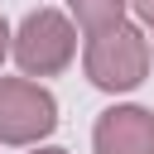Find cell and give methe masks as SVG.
<instances>
[{
    "mask_svg": "<svg viewBox=\"0 0 154 154\" xmlns=\"http://www.w3.org/2000/svg\"><path fill=\"white\" fill-rule=\"evenodd\" d=\"M96 154H154V111L149 106H111L91 125Z\"/></svg>",
    "mask_w": 154,
    "mask_h": 154,
    "instance_id": "277c9868",
    "label": "cell"
},
{
    "mask_svg": "<svg viewBox=\"0 0 154 154\" xmlns=\"http://www.w3.org/2000/svg\"><path fill=\"white\" fill-rule=\"evenodd\" d=\"M125 5L130 0H67V19H77V29L96 34L106 24H120L125 19Z\"/></svg>",
    "mask_w": 154,
    "mask_h": 154,
    "instance_id": "5b68a950",
    "label": "cell"
},
{
    "mask_svg": "<svg viewBox=\"0 0 154 154\" xmlns=\"http://www.w3.org/2000/svg\"><path fill=\"white\" fill-rule=\"evenodd\" d=\"M82 67H87V82L101 87V91H135L144 77H149V34L130 19L120 24H106L96 34H87V48H82Z\"/></svg>",
    "mask_w": 154,
    "mask_h": 154,
    "instance_id": "6da1fadb",
    "label": "cell"
},
{
    "mask_svg": "<svg viewBox=\"0 0 154 154\" xmlns=\"http://www.w3.org/2000/svg\"><path fill=\"white\" fill-rule=\"evenodd\" d=\"M5 53H10V24L0 19V63H5Z\"/></svg>",
    "mask_w": 154,
    "mask_h": 154,
    "instance_id": "52a82bcc",
    "label": "cell"
},
{
    "mask_svg": "<svg viewBox=\"0 0 154 154\" xmlns=\"http://www.w3.org/2000/svg\"><path fill=\"white\" fill-rule=\"evenodd\" d=\"M58 130V101L29 77H0V144H38Z\"/></svg>",
    "mask_w": 154,
    "mask_h": 154,
    "instance_id": "3957f363",
    "label": "cell"
},
{
    "mask_svg": "<svg viewBox=\"0 0 154 154\" xmlns=\"http://www.w3.org/2000/svg\"><path fill=\"white\" fill-rule=\"evenodd\" d=\"M10 53L19 63V72L34 77H58L72 58H77V24L63 10H29L19 19V29L10 34Z\"/></svg>",
    "mask_w": 154,
    "mask_h": 154,
    "instance_id": "7a4b0ae2",
    "label": "cell"
},
{
    "mask_svg": "<svg viewBox=\"0 0 154 154\" xmlns=\"http://www.w3.org/2000/svg\"><path fill=\"white\" fill-rule=\"evenodd\" d=\"M29 154H67V149H58V144H43V149H29Z\"/></svg>",
    "mask_w": 154,
    "mask_h": 154,
    "instance_id": "ba28073f",
    "label": "cell"
},
{
    "mask_svg": "<svg viewBox=\"0 0 154 154\" xmlns=\"http://www.w3.org/2000/svg\"><path fill=\"white\" fill-rule=\"evenodd\" d=\"M130 5H135V14H140V24H144V29L154 34V0H130Z\"/></svg>",
    "mask_w": 154,
    "mask_h": 154,
    "instance_id": "8992f818",
    "label": "cell"
}]
</instances>
